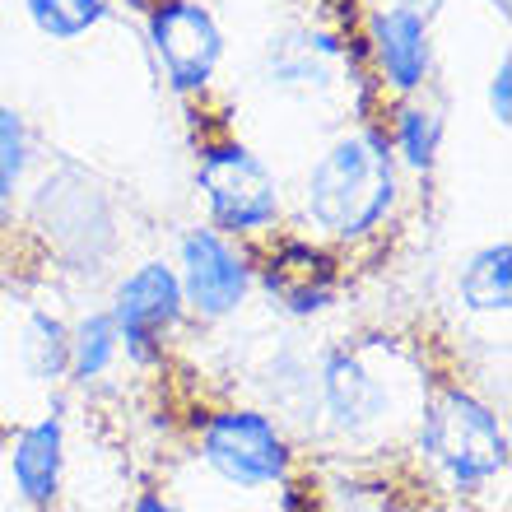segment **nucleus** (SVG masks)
<instances>
[{"mask_svg": "<svg viewBox=\"0 0 512 512\" xmlns=\"http://www.w3.org/2000/svg\"><path fill=\"white\" fill-rule=\"evenodd\" d=\"M135 512H177V508H168L163 499H140L135 503Z\"/></svg>", "mask_w": 512, "mask_h": 512, "instance_id": "aec40b11", "label": "nucleus"}, {"mask_svg": "<svg viewBox=\"0 0 512 512\" xmlns=\"http://www.w3.org/2000/svg\"><path fill=\"white\" fill-rule=\"evenodd\" d=\"M322 396H326V410L336 415L340 429H368V424H378V419L387 415V387H382L364 368V359H354V354H340V359L326 364Z\"/></svg>", "mask_w": 512, "mask_h": 512, "instance_id": "9d476101", "label": "nucleus"}, {"mask_svg": "<svg viewBox=\"0 0 512 512\" xmlns=\"http://www.w3.org/2000/svg\"><path fill=\"white\" fill-rule=\"evenodd\" d=\"M149 47L159 56L168 84L182 94L205 89L224 61V33L215 14L196 0H159L149 10Z\"/></svg>", "mask_w": 512, "mask_h": 512, "instance_id": "20e7f679", "label": "nucleus"}, {"mask_svg": "<svg viewBox=\"0 0 512 512\" xmlns=\"http://www.w3.org/2000/svg\"><path fill=\"white\" fill-rule=\"evenodd\" d=\"M28 354L38 359V354H47L42 359V378H52L56 368L70 364V340L66 331H61V322H52V317H33V326H28Z\"/></svg>", "mask_w": 512, "mask_h": 512, "instance_id": "f3484780", "label": "nucleus"}, {"mask_svg": "<svg viewBox=\"0 0 512 512\" xmlns=\"http://www.w3.org/2000/svg\"><path fill=\"white\" fill-rule=\"evenodd\" d=\"M512 66L503 61L499 70H494V80H489V112H494V122L499 126H508V117H512Z\"/></svg>", "mask_w": 512, "mask_h": 512, "instance_id": "a211bd4d", "label": "nucleus"}, {"mask_svg": "<svg viewBox=\"0 0 512 512\" xmlns=\"http://www.w3.org/2000/svg\"><path fill=\"white\" fill-rule=\"evenodd\" d=\"M457 289H461V298H466V308L508 312V303H512V247L508 243L480 247V252L461 266Z\"/></svg>", "mask_w": 512, "mask_h": 512, "instance_id": "f8f14e48", "label": "nucleus"}, {"mask_svg": "<svg viewBox=\"0 0 512 512\" xmlns=\"http://www.w3.org/2000/svg\"><path fill=\"white\" fill-rule=\"evenodd\" d=\"M201 452L224 480L247 489L275 485L289 466V447H284L280 429L266 415H252V410H229V415L210 419Z\"/></svg>", "mask_w": 512, "mask_h": 512, "instance_id": "39448f33", "label": "nucleus"}, {"mask_svg": "<svg viewBox=\"0 0 512 512\" xmlns=\"http://www.w3.org/2000/svg\"><path fill=\"white\" fill-rule=\"evenodd\" d=\"M182 317V280L173 266L149 261L135 275H126L117 284V303H112V322L122 331V340L131 345L140 359L154 350V340Z\"/></svg>", "mask_w": 512, "mask_h": 512, "instance_id": "0eeeda50", "label": "nucleus"}, {"mask_svg": "<svg viewBox=\"0 0 512 512\" xmlns=\"http://www.w3.org/2000/svg\"><path fill=\"white\" fill-rule=\"evenodd\" d=\"M368 38H373V56H378L382 75L401 94H410V89H419L429 80L433 47H429V19L424 14L405 10V5H387V10L373 14Z\"/></svg>", "mask_w": 512, "mask_h": 512, "instance_id": "6e6552de", "label": "nucleus"}, {"mask_svg": "<svg viewBox=\"0 0 512 512\" xmlns=\"http://www.w3.org/2000/svg\"><path fill=\"white\" fill-rule=\"evenodd\" d=\"M28 168V131H24V117L14 108L0 103V201H10L19 177Z\"/></svg>", "mask_w": 512, "mask_h": 512, "instance_id": "dca6fc26", "label": "nucleus"}, {"mask_svg": "<svg viewBox=\"0 0 512 512\" xmlns=\"http://www.w3.org/2000/svg\"><path fill=\"white\" fill-rule=\"evenodd\" d=\"M443 145V117L429 108H401L396 112V149L410 168H433Z\"/></svg>", "mask_w": 512, "mask_h": 512, "instance_id": "2eb2a0df", "label": "nucleus"}, {"mask_svg": "<svg viewBox=\"0 0 512 512\" xmlns=\"http://www.w3.org/2000/svg\"><path fill=\"white\" fill-rule=\"evenodd\" d=\"M201 191L219 229L261 233L280 215V182L243 145H219L201 159Z\"/></svg>", "mask_w": 512, "mask_h": 512, "instance_id": "7ed1b4c3", "label": "nucleus"}, {"mask_svg": "<svg viewBox=\"0 0 512 512\" xmlns=\"http://www.w3.org/2000/svg\"><path fill=\"white\" fill-rule=\"evenodd\" d=\"M177 280H182V303H191L201 317H229L247 298L252 270L219 233L196 229L182 243V275Z\"/></svg>", "mask_w": 512, "mask_h": 512, "instance_id": "423d86ee", "label": "nucleus"}, {"mask_svg": "<svg viewBox=\"0 0 512 512\" xmlns=\"http://www.w3.org/2000/svg\"><path fill=\"white\" fill-rule=\"evenodd\" d=\"M24 10L42 38L75 42V38H84V33H94V28L108 19L112 0H24Z\"/></svg>", "mask_w": 512, "mask_h": 512, "instance_id": "ddd939ff", "label": "nucleus"}, {"mask_svg": "<svg viewBox=\"0 0 512 512\" xmlns=\"http://www.w3.org/2000/svg\"><path fill=\"white\" fill-rule=\"evenodd\" d=\"M396 5H405V10H415V14H424V19H429V14L438 10L443 0H396Z\"/></svg>", "mask_w": 512, "mask_h": 512, "instance_id": "6ab92c4d", "label": "nucleus"}, {"mask_svg": "<svg viewBox=\"0 0 512 512\" xmlns=\"http://www.w3.org/2000/svg\"><path fill=\"white\" fill-rule=\"evenodd\" d=\"M419 443L457 485H485L489 475L508 466V438L489 405L466 391H443L424 415Z\"/></svg>", "mask_w": 512, "mask_h": 512, "instance_id": "f03ea898", "label": "nucleus"}, {"mask_svg": "<svg viewBox=\"0 0 512 512\" xmlns=\"http://www.w3.org/2000/svg\"><path fill=\"white\" fill-rule=\"evenodd\" d=\"M66 447V433H61V419H42L14 443V485L28 503H52L56 485H61V452Z\"/></svg>", "mask_w": 512, "mask_h": 512, "instance_id": "9b49d317", "label": "nucleus"}, {"mask_svg": "<svg viewBox=\"0 0 512 512\" xmlns=\"http://www.w3.org/2000/svg\"><path fill=\"white\" fill-rule=\"evenodd\" d=\"M266 289L280 298L289 312H317L336 294V270L322 252L312 247H284L280 256H270L266 266Z\"/></svg>", "mask_w": 512, "mask_h": 512, "instance_id": "1a4fd4ad", "label": "nucleus"}, {"mask_svg": "<svg viewBox=\"0 0 512 512\" xmlns=\"http://www.w3.org/2000/svg\"><path fill=\"white\" fill-rule=\"evenodd\" d=\"M117 345H122V331L112 322V312H98V317H84L75 340H70V368H75V378L89 382L98 378L103 368L117 359Z\"/></svg>", "mask_w": 512, "mask_h": 512, "instance_id": "4468645a", "label": "nucleus"}, {"mask_svg": "<svg viewBox=\"0 0 512 512\" xmlns=\"http://www.w3.org/2000/svg\"><path fill=\"white\" fill-rule=\"evenodd\" d=\"M396 205V159L382 135H345L312 163L303 210L331 238H364Z\"/></svg>", "mask_w": 512, "mask_h": 512, "instance_id": "f257e3e1", "label": "nucleus"}]
</instances>
